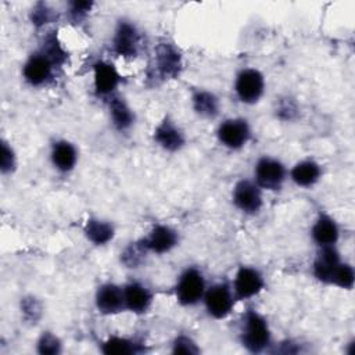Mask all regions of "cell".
I'll list each match as a JSON object with an SVG mask.
<instances>
[{
    "label": "cell",
    "instance_id": "8",
    "mask_svg": "<svg viewBox=\"0 0 355 355\" xmlns=\"http://www.w3.org/2000/svg\"><path fill=\"white\" fill-rule=\"evenodd\" d=\"M218 141L229 150L243 148L251 139V128L244 118L225 119L216 129Z\"/></svg>",
    "mask_w": 355,
    "mask_h": 355
},
{
    "label": "cell",
    "instance_id": "23",
    "mask_svg": "<svg viewBox=\"0 0 355 355\" xmlns=\"http://www.w3.org/2000/svg\"><path fill=\"white\" fill-rule=\"evenodd\" d=\"M86 239L94 245H105L115 236V227L111 222L100 218H89L83 226Z\"/></svg>",
    "mask_w": 355,
    "mask_h": 355
},
{
    "label": "cell",
    "instance_id": "32",
    "mask_svg": "<svg viewBox=\"0 0 355 355\" xmlns=\"http://www.w3.org/2000/svg\"><path fill=\"white\" fill-rule=\"evenodd\" d=\"M17 168V155L12 147L6 141L1 140V159H0V169L3 175L12 173Z\"/></svg>",
    "mask_w": 355,
    "mask_h": 355
},
{
    "label": "cell",
    "instance_id": "28",
    "mask_svg": "<svg viewBox=\"0 0 355 355\" xmlns=\"http://www.w3.org/2000/svg\"><path fill=\"white\" fill-rule=\"evenodd\" d=\"M354 280H355L354 268L347 262H341L333 275L331 284L343 290H351L354 287Z\"/></svg>",
    "mask_w": 355,
    "mask_h": 355
},
{
    "label": "cell",
    "instance_id": "10",
    "mask_svg": "<svg viewBox=\"0 0 355 355\" xmlns=\"http://www.w3.org/2000/svg\"><path fill=\"white\" fill-rule=\"evenodd\" d=\"M232 200L234 207L245 215H255L263 205L262 190L254 180H239L232 191Z\"/></svg>",
    "mask_w": 355,
    "mask_h": 355
},
{
    "label": "cell",
    "instance_id": "31",
    "mask_svg": "<svg viewBox=\"0 0 355 355\" xmlns=\"http://www.w3.org/2000/svg\"><path fill=\"white\" fill-rule=\"evenodd\" d=\"M54 17L55 12L46 3H37L31 11V21L37 28L50 24L54 19Z\"/></svg>",
    "mask_w": 355,
    "mask_h": 355
},
{
    "label": "cell",
    "instance_id": "33",
    "mask_svg": "<svg viewBox=\"0 0 355 355\" xmlns=\"http://www.w3.org/2000/svg\"><path fill=\"white\" fill-rule=\"evenodd\" d=\"M93 7V1H71L68 15L72 22H80L87 17Z\"/></svg>",
    "mask_w": 355,
    "mask_h": 355
},
{
    "label": "cell",
    "instance_id": "20",
    "mask_svg": "<svg viewBox=\"0 0 355 355\" xmlns=\"http://www.w3.org/2000/svg\"><path fill=\"white\" fill-rule=\"evenodd\" d=\"M108 111L111 122L116 130L125 132L133 126L136 119L135 112L121 96L114 94L108 98Z\"/></svg>",
    "mask_w": 355,
    "mask_h": 355
},
{
    "label": "cell",
    "instance_id": "12",
    "mask_svg": "<svg viewBox=\"0 0 355 355\" xmlns=\"http://www.w3.org/2000/svg\"><path fill=\"white\" fill-rule=\"evenodd\" d=\"M119 83L121 75L112 64L103 60L93 64V87L98 97L108 100L115 94Z\"/></svg>",
    "mask_w": 355,
    "mask_h": 355
},
{
    "label": "cell",
    "instance_id": "30",
    "mask_svg": "<svg viewBox=\"0 0 355 355\" xmlns=\"http://www.w3.org/2000/svg\"><path fill=\"white\" fill-rule=\"evenodd\" d=\"M21 312L28 322L36 323L42 316V304L32 295L24 297L21 298Z\"/></svg>",
    "mask_w": 355,
    "mask_h": 355
},
{
    "label": "cell",
    "instance_id": "9",
    "mask_svg": "<svg viewBox=\"0 0 355 355\" xmlns=\"http://www.w3.org/2000/svg\"><path fill=\"white\" fill-rule=\"evenodd\" d=\"M57 67L54 62L40 50L32 53L22 67V76L25 82L33 87L47 85L54 75Z\"/></svg>",
    "mask_w": 355,
    "mask_h": 355
},
{
    "label": "cell",
    "instance_id": "16",
    "mask_svg": "<svg viewBox=\"0 0 355 355\" xmlns=\"http://www.w3.org/2000/svg\"><path fill=\"white\" fill-rule=\"evenodd\" d=\"M143 240L150 252L161 255L169 252L178 245L179 234L173 227L159 223L153 226L150 233L146 237H143Z\"/></svg>",
    "mask_w": 355,
    "mask_h": 355
},
{
    "label": "cell",
    "instance_id": "22",
    "mask_svg": "<svg viewBox=\"0 0 355 355\" xmlns=\"http://www.w3.org/2000/svg\"><path fill=\"white\" fill-rule=\"evenodd\" d=\"M191 105L194 112L205 119H214L220 110L219 98L209 90L197 89L191 94Z\"/></svg>",
    "mask_w": 355,
    "mask_h": 355
},
{
    "label": "cell",
    "instance_id": "11",
    "mask_svg": "<svg viewBox=\"0 0 355 355\" xmlns=\"http://www.w3.org/2000/svg\"><path fill=\"white\" fill-rule=\"evenodd\" d=\"M265 287V279L262 273L252 266H240L233 280V294L236 300L244 301L258 295Z\"/></svg>",
    "mask_w": 355,
    "mask_h": 355
},
{
    "label": "cell",
    "instance_id": "19",
    "mask_svg": "<svg viewBox=\"0 0 355 355\" xmlns=\"http://www.w3.org/2000/svg\"><path fill=\"white\" fill-rule=\"evenodd\" d=\"M50 159H51L53 166L58 172L68 173L75 168V165L78 162V150L68 140H64V139L55 140L51 144Z\"/></svg>",
    "mask_w": 355,
    "mask_h": 355
},
{
    "label": "cell",
    "instance_id": "17",
    "mask_svg": "<svg viewBox=\"0 0 355 355\" xmlns=\"http://www.w3.org/2000/svg\"><path fill=\"white\" fill-rule=\"evenodd\" d=\"M126 311L141 315L146 313L154 300L153 291L140 282H129L123 286Z\"/></svg>",
    "mask_w": 355,
    "mask_h": 355
},
{
    "label": "cell",
    "instance_id": "18",
    "mask_svg": "<svg viewBox=\"0 0 355 355\" xmlns=\"http://www.w3.org/2000/svg\"><path fill=\"white\" fill-rule=\"evenodd\" d=\"M312 240L318 247L336 245L340 239V227L337 222L327 214H319L311 229Z\"/></svg>",
    "mask_w": 355,
    "mask_h": 355
},
{
    "label": "cell",
    "instance_id": "6",
    "mask_svg": "<svg viewBox=\"0 0 355 355\" xmlns=\"http://www.w3.org/2000/svg\"><path fill=\"white\" fill-rule=\"evenodd\" d=\"M254 182L261 190L277 191L282 189L287 178V169L284 164L272 157H261L254 169Z\"/></svg>",
    "mask_w": 355,
    "mask_h": 355
},
{
    "label": "cell",
    "instance_id": "21",
    "mask_svg": "<svg viewBox=\"0 0 355 355\" xmlns=\"http://www.w3.org/2000/svg\"><path fill=\"white\" fill-rule=\"evenodd\" d=\"M290 178L298 187H312L320 180L322 168L313 159H302L291 168Z\"/></svg>",
    "mask_w": 355,
    "mask_h": 355
},
{
    "label": "cell",
    "instance_id": "4",
    "mask_svg": "<svg viewBox=\"0 0 355 355\" xmlns=\"http://www.w3.org/2000/svg\"><path fill=\"white\" fill-rule=\"evenodd\" d=\"M236 297L229 283L219 282L207 287L202 302L207 313L214 319H225L230 315L234 306Z\"/></svg>",
    "mask_w": 355,
    "mask_h": 355
},
{
    "label": "cell",
    "instance_id": "26",
    "mask_svg": "<svg viewBox=\"0 0 355 355\" xmlns=\"http://www.w3.org/2000/svg\"><path fill=\"white\" fill-rule=\"evenodd\" d=\"M148 248L144 244V240H136L133 243H130L122 252H121V262L130 269H136L139 266H141L147 258L148 254Z\"/></svg>",
    "mask_w": 355,
    "mask_h": 355
},
{
    "label": "cell",
    "instance_id": "25",
    "mask_svg": "<svg viewBox=\"0 0 355 355\" xmlns=\"http://www.w3.org/2000/svg\"><path fill=\"white\" fill-rule=\"evenodd\" d=\"M57 32H49L46 36H44V39H43V43H42V46H40V51H43L53 62H54V65L57 67V68H61L64 64H65V61H67V57H68V54H67V50L62 47V44H61V42L58 40V37H57V35H55Z\"/></svg>",
    "mask_w": 355,
    "mask_h": 355
},
{
    "label": "cell",
    "instance_id": "7",
    "mask_svg": "<svg viewBox=\"0 0 355 355\" xmlns=\"http://www.w3.org/2000/svg\"><path fill=\"white\" fill-rule=\"evenodd\" d=\"M265 92V78L257 68H244L236 75L234 93L244 104H255Z\"/></svg>",
    "mask_w": 355,
    "mask_h": 355
},
{
    "label": "cell",
    "instance_id": "15",
    "mask_svg": "<svg viewBox=\"0 0 355 355\" xmlns=\"http://www.w3.org/2000/svg\"><path fill=\"white\" fill-rule=\"evenodd\" d=\"M341 262V255L336 245L319 247V251L312 265V273L319 282L324 284H331L333 275Z\"/></svg>",
    "mask_w": 355,
    "mask_h": 355
},
{
    "label": "cell",
    "instance_id": "3",
    "mask_svg": "<svg viewBox=\"0 0 355 355\" xmlns=\"http://www.w3.org/2000/svg\"><path fill=\"white\" fill-rule=\"evenodd\" d=\"M207 283L202 272L194 266L186 268L175 286L176 301L182 306H193L202 301Z\"/></svg>",
    "mask_w": 355,
    "mask_h": 355
},
{
    "label": "cell",
    "instance_id": "27",
    "mask_svg": "<svg viewBox=\"0 0 355 355\" xmlns=\"http://www.w3.org/2000/svg\"><path fill=\"white\" fill-rule=\"evenodd\" d=\"M36 351L40 355H58L62 351V343L53 331H43L36 341Z\"/></svg>",
    "mask_w": 355,
    "mask_h": 355
},
{
    "label": "cell",
    "instance_id": "1",
    "mask_svg": "<svg viewBox=\"0 0 355 355\" xmlns=\"http://www.w3.org/2000/svg\"><path fill=\"white\" fill-rule=\"evenodd\" d=\"M240 343L251 354H261L272 345V331L268 320L252 308H248L243 315Z\"/></svg>",
    "mask_w": 355,
    "mask_h": 355
},
{
    "label": "cell",
    "instance_id": "13",
    "mask_svg": "<svg viewBox=\"0 0 355 355\" xmlns=\"http://www.w3.org/2000/svg\"><path fill=\"white\" fill-rule=\"evenodd\" d=\"M153 139L157 146L168 153H176L186 144L184 132L171 116H165L154 129Z\"/></svg>",
    "mask_w": 355,
    "mask_h": 355
},
{
    "label": "cell",
    "instance_id": "5",
    "mask_svg": "<svg viewBox=\"0 0 355 355\" xmlns=\"http://www.w3.org/2000/svg\"><path fill=\"white\" fill-rule=\"evenodd\" d=\"M141 47V33L137 26L128 19L118 21L114 36H112V50L116 55L126 60L136 58Z\"/></svg>",
    "mask_w": 355,
    "mask_h": 355
},
{
    "label": "cell",
    "instance_id": "29",
    "mask_svg": "<svg viewBox=\"0 0 355 355\" xmlns=\"http://www.w3.org/2000/svg\"><path fill=\"white\" fill-rule=\"evenodd\" d=\"M171 351L173 354H184V355H197L200 354V347L198 344L186 334H179L173 338L172 341V348Z\"/></svg>",
    "mask_w": 355,
    "mask_h": 355
},
{
    "label": "cell",
    "instance_id": "24",
    "mask_svg": "<svg viewBox=\"0 0 355 355\" xmlns=\"http://www.w3.org/2000/svg\"><path fill=\"white\" fill-rule=\"evenodd\" d=\"M144 351L141 343L128 338L112 336L101 343V352L105 355H123V354H140Z\"/></svg>",
    "mask_w": 355,
    "mask_h": 355
},
{
    "label": "cell",
    "instance_id": "34",
    "mask_svg": "<svg viewBox=\"0 0 355 355\" xmlns=\"http://www.w3.org/2000/svg\"><path fill=\"white\" fill-rule=\"evenodd\" d=\"M297 104L293 98L290 97H284L280 98L276 107V116L283 119V121H291L295 115H297Z\"/></svg>",
    "mask_w": 355,
    "mask_h": 355
},
{
    "label": "cell",
    "instance_id": "14",
    "mask_svg": "<svg viewBox=\"0 0 355 355\" xmlns=\"http://www.w3.org/2000/svg\"><path fill=\"white\" fill-rule=\"evenodd\" d=\"M94 304L97 311L107 316L126 311L123 287L111 282L101 284L96 291Z\"/></svg>",
    "mask_w": 355,
    "mask_h": 355
},
{
    "label": "cell",
    "instance_id": "2",
    "mask_svg": "<svg viewBox=\"0 0 355 355\" xmlns=\"http://www.w3.org/2000/svg\"><path fill=\"white\" fill-rule=\"evenodd\" d=\"M148 67L150 78L165 82L175 79L180 75L183 69V58L173 43L161 42L155 46Z\"/></svg>",
    "mask_w": 355,
    "mask_h": 355
}]
</instances>
